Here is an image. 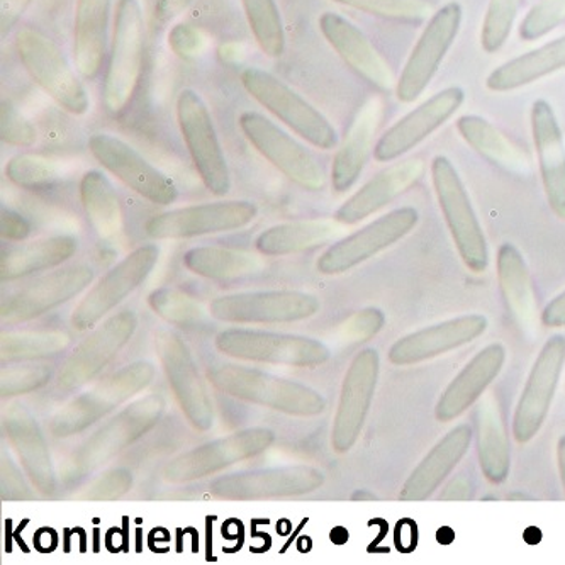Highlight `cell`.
Masks as SVG:
<instances>
[{
	"instance_id": "cell-1",
	"label": "cell",
	"mask_w": 565,
	"mask_h": 565,
	"mask_svg": "<svg viewBox=\"0 0 565 565\" xmlns=\"http://www.w3.org/2000/svg\"><path fill=\"white\" fill-rule=\"evenodd\" d=\"M143 53V9L138 0H119L103 84L104 107L110 116L122 115L137 94Z\"/></svg>"
},
{
	"instance_id": "cell-2",
	"label": "cell",
	"mask_w": 565,
	"mask_h": 565,
	"mask_svg": "<svg viewBox=\"0 0 565 565\" xmlns=\"http://www.w3.org/2000/svg\"><path fill=\"white\" fill-rule=\"evenodd\" d=\"M210 381L221 393L290 416H318L327 408L318 391L255 369L220 365L210 371Z\"/></svg>"
},
{
	"instance_id": "cell-3",
	"label": "cell",
	"mask_w": 565,
	"mask_h": 565,
	"mask_svg": "<svg viewBox=\"0 0 565 565\" xmlns=\"http://www.w3.org/2000/svg\"><path fill=\"white\" fill-rule=\"evenodd\" d=\"M166 413V399L158 394L129 404L119 415L82 444L66 466V479L78 481L115 459L125 448L147 435Z\"/></svg>"
},
{
	"instance_id": "cell-4",
	"label": "cell",
	"mask_w": 565,
	"mask_h": 565,
	"mask_svg": "<svg viewBox=\"0 0 565 565\" xmlns=\"http://www.w3.org/2000/svg\"><path fill=\"white\" fill-rule=\"evenodd\" d=\"M429 172L441 214L463 265L470 273H486L489 265L488 242L456 166L444 154H438L431 160Z\"/></svg>"
},
{
	"instance_id": "cell-5",
	"label": "cell",
	"mask_w": 565,
	"mask_h": 565,
	"mask_svg": "<svg viewBox=\"0 0 565 565\" xmlns=\"http://www.w3.org/2000/svg\"><path fill=\"white\" fill-rule=\"evenodd\" d=\"M242 84L262 107L318 150L338 147L337 129L311 103L276 75L250 66L242 72Z\"/></svg>"
},
{
	"instance_id": "cell-6",
	"label": "cell",
	"mask_w": 565,
	"mask_h": 565,
	"mask_svg": "<svg viewBox=\"0 0 565 565\" xmlns=\"http://www.w3.org/2000/svg\"><path fill=\"white\" fill-rule=\"evenodd\" d=\"M15 50L31 78L58 106L74 116L87 113L90 107L87 88L52 38L34 28H21L15 33Z\"/></svg>"
},
{
	"instance_id": "cell-7",
	"label": "cell",
	"mask_w": 565,
	"mask_h": 565,
	"mask_svg": "<svg viewBox=\"0 0 565 565\" xmlns=\"http://www.w3.org/2000/svg\"><path fill=\"white\" fill-rule=\"evenodd\" d=\"M154 367L150 362H135L121 371L100 381L99 384L66 404L62 412L53 416L50 431L56 438H68L82 434L88 426L96 425L121 404L150 386Z\"/></svg>"
},
{
	"instance_id": "cell-8",
	"label": "cell",
	"mask_w": 565,
	"mask_h": 565,
	"mask_svg": "<svg viewBox=\"0 0 565 565\" xmlns=\"http://www.w3.org/2000/svg\"><path fill=\"white\" fill-rule=\"evenodd\" d=\"M177 121L199 177L214 195L232 191V175L206 103L192 88L177 97Z\"/></svg>"
},
{
	"instance_id": "cell-9",
	"label": "cell",
	"mask_w": 565,
	"mask_h": 565,
	"mask_svg": "<svg viewBox=\"0 0 565 565\" xmlns=\"http://www.w3.org/2000/svg\"><path fill=\"white\" fill-rule=\"evenodd\" d=\"M238 125L252 147L294 184L308 191H321L327 185V173L316 154L294 140L276 122L260 113L246 110L239 116Z\"/></svg>"
},
{
	"instance_id": "cell-10",
	"label": "cell",
	"mask_w": 565,
	"mask_h": 565,
	"mask_svg": "<svg viewBox=\"0 0 565 565\" xmlns=\"http://www.w3.org/2000/svg\"><path fill=\"white\" fill-rule=\"evenodd\" d=\"M463 11L459 2H448L429 18L396 84L397 99L415 103L440 71L445 56L459 36Z\"/></svg>"
},
{
	"instance_id": "cell-11",
	"label": "cell",
	"mask_w": 565,
	"mask_h": 565,
	"mask_svg": "<svg viewBox=\"0 0 565 565\" xmlns=\"http://www.w3.org/2000/svg\"><path fill=\"white\" fill-rule=\"evenodd\" d=\"M216 347L235 359L292 367H316L330 359V350L312 338L270 331L226 330L217 334Z\"/></svg>"
},
{
	"instance_id": "cell-12",
	"label": "cell",
	"mask_w": 565,
	"mask_h": 565,
	"mask_svg": "<svg viewBox=\"0 0 565 565\" xmlns=\"http://www.w3.org/2000/svg\"><path fill=\"white\" fill-rule=\"evenodd\" d=\"M418 221L419 214L415 207L406 206L391 211L360 232L334 243L321 255L316 267L324 276L349 273L381 252L387 250L390 246L396 245L416 228Z\"/></svg>"
},
{
	"instance_id": "cell-13",
	"label": "cell",
	"mask_w": 565,
	"mask_h": 565,
	"mask_svg": "<svg viewBox=\"0 0 565 565\" xmlns=\"http://www.w3.org/2000/svg\"><path fill=\"white\" fill-rule=\"evenodd\" d=\"M320 299L299 290H258L221 296L210 312L224 323H292L320 311Z\"/></svg>"
},
{
	"instance_id": "cell-14",
	"label": "cell",
	"mask_w": 565,
	"mask_h": 565,
	"mask_svg": "<svg viewBox=\"0 0 565 565\" xmlns=\"http://www.w3.org/2000/svg\"><path fill=\"white\" fill-rule=\"evenodd\" d=\"M257 214V206L250 201L210 202L157 214L145 224V232L154 239L217 235L245 228Z\"/></svg>"
},
{
	"instance_id": "cell-15",
	"label": "cell",
	"mask_w": 565,
	"mask_h": 565,
	"mask_svg": "<svg viewBox=\"0 0 565 565\" xmlns=\"http://www.w3.org/2000/svg\"><path fill=\"white\" fill-rule=\"evenodd\" d=\"M276 440L268 428H248L220 440L192 448L173 459L163 470V478L173 484L207 478L242 460L252 459L267 450Z\"/></svg>"
},
{
	"instance_id": "cell-16",
	"label": "cell",
	"mask_w": 565,
	"mask_h": 565,
	"mask_svg": "<svg viewBox=\"0 0 565 565\" xmlns=\"http://www.w3.org/2000/svg\"><path fill=\"white\" fill-rule=\"evenodd\" d=\"M160 257L157 245H143L122 258L115 268L90 289L72 315V327L77 331L90 330L107 312L121 305L150 276Z\"/></svg>"
},
{
	"instance_id": "cell-17",
	"label": "cell",
	"mask_w": 565,
	"mask_h": 565,
	"mask_svg": "<svg viewBox=\"0 0 565 565\" xmlns=\"http://www.w3.org/2000/svg\"><path fill=\"white\" fill-rule=\"evenodd\" d=\"M88 150L104 169L147 201L167 206L179 195L172 180L121 138L109 132H96L88 138Z\"/></svg>"
},
{
	"instance_id": "cell-18",
	"label": "cell",
	"mask_w": 565,
	"mask_h": 565,
	"mask_svg": "<svg viewBox=\"0 0 565 565\" xmlns=\"http://www.w3.org/2000/svg\"><path fill=\"white\" fill-rule=\"evenodd\" d=\"M137 327V315L132 311H121L109 318L66 359L56 377V390L72 393L96 379L125 349Z\"/></svg>"
},
{
	"instance_id": "cell-19",
	"label": "cell",
	"mask_w": 565,
	"mask_h": 565,
	"mask_svg": "<svg viewBox=\"0 0 565 565\" xmlns=\"http://www.w3.org/2000/svg\"><path fill=\"white\" fill-rule=\"evenodd\" d=\"M323 482V472L316 467L290 466L224 476L210 489L217 500L260 501L309 494L320 489Z\"/></svg>"
},
{
	"instance_id": "cell-20",
	"label": "cell",
	"mask_w": 565,
	"mask_h": 565,
	"mask_svg": "<svg viewBox=\"0 0 565 565\" xmlns=\"http://www.w3.org/2000/svg\"><path fill=\"white\" fill-rule=\"evenodd\" d=\"M565 365V337L555 334L536 356L513 418L518 444H529L547 419Z\"/></svg>"
},
{
	"instance_id": "cell-21",
	"label": "cell",
	"mask_w": 565,
	"mask_h": 565,
	"mask_svg": "<svg viewBox=\"0 0 565 565\" xmlns=\"http://www.w3.org/2000/svg\"><path fill=\"white\" fill-rule=\"evenodd\" d=\"M379 367L377 350L367 349L353 359L347 371L331 431V445L337 454L352 450L362 434L377 387Z\"/></svg>"
},
{
	"instance_id": "cell-22",
	"label": "cell",
	"mask_w": 565,
	"mask_h": 565,
	"mask_svg": "<svg viewBox=\"0 0 565 565\" xmlns=\"http://www.w3.org/2000/svg\"><path fill=\"white\" fill-rule=\"evenodd\" d=\"M463 100H466V93L460 87H448L429 97L379 138L374 148L375 160L382 163L394 162L397 158L415 150L419 143L431 137L451 116L456 115Z\"/></svg>"
},
{
	"instance_id": "cell-23",
	"label": "cell",
	"mask_w": 565,
	"mask_h": 565,
	"mask_svg": "<svg viewBox=\"0 0 565 565\" xmlns=\"http://www.w3.org/2000/svg\"><path fill=\"white\" fill-rule=\"evenodd\" d=\"M157 349L173 396L185 418L199 431H207L214 423L213 403L191 350L172 333L158 334Z\"/></svg>"
},
{
	"instance_id": "cell-24",
	"label": "cell",
	"mask_w": 565,
	"mask_h": 565,
	"mask_svg": "<svg viewBox=\"0 0 565 565\" xmlns=\"http://www.w3.org/2000/svg\"><path fill=\"white\" fill-rule=\"evenodd\" d=\"M94 280V270L88 265H72L19 290L8 301L2 302L0 320L15 324L36 320L52 309L77 298Z\"/></svg>"
},
{
	"instance_id": "cell-25",
	"label": "cell",
	"mask_w": 565,
	"mask_h": 565,
	"mask_svg": "<svg viewBox=\"0 0 565 565\" xmlns=\"http://www.w3.org/2000/svg\"><path fill=\"white\" fill-rule=\"evenodd\" d=\"M320 31L331 49L369 85L387 93L396 87L393 68L359 28L337 12H324Z\"/></svg>"
},
{
	"instance_id": "cell-26",
	"label": "cell",
	"mask_w": 565,
	"mask_h": 565,
	"mask_svg": "<svg viewBox=\"0 0 565 565\" xmlns=\"http://www.w3.org/2000/svg\"><path fill=\"white\" fill-rule=\"evenodd\" d=\"M486 330H488L486 316H459L454 320L444 321L401 338L391 347L390 360L394 365L419 364L473 342Z\"/></svg>"
},
{
	"instance_id": "cell-27",
	"label": "cell",
	"mask_w": 565,
	"mask_h": 565,
	"mask_svg": "<svg viewBox=\"0 0 565 565\" xmlns=\"http://www.w3.org/2000/svg\"><path fill=\"white\" fill-rule=\"evenodd\" d=\"M530 122L548 206L565 221V141L554 107L547 100H536Z\"/></svg>"
},
{
	"instance_id": "cell-28",
	"label": "cell",
	"mask_w": 565,
	"mask_h": 565,
	"mask_svg": "<svg viewBox=\"0 0 565 565\" xmlns=\"http://www.w3.org/2000/svg\"><path fill=\"white\" fill-rule=\"evenodd\" d=\"M426 163L422 158H408L393 163L369 180L364 188L343 202L334 214V220L342 224H356L365 217L386 207L387 204L409 191L425 177Z\"/></svg>"
},
{
	"instance_id": "cell-29",
	"label": "cell",
	"mask_w": 565,
	"mask_h": 565,
	"mask_svg": "<svg viewBox=\"0 0 565 565\" xmlns=\"http://www.w3.org/2000/svg\"><path fill=\"white\" fill-rule=\"evenodd\" d=\"M504 362L507 350L501 343H492L473 356L438 399L435 408L438 422H454L466 413L500 375Z\"/></svg>"
},
{
	"instance_id": "cell-30",
	"label": "cell",
	"mask_w": 565,
	"mask_h": 565,
	"mask_svg": "<svg viewBox=\"0 0 565 565\" xmlns=\"http://www.w3.org/2000/svg\"><path fill=\"white\" fill-rule=\"evenodd\" d=\"M382 106L379 97H372L360 107L347 132L345 141L338 148L331 167V184L337 192H347L355 185L374 151V138L382 121Z\"/></svg>"
},
{
	"instance_id": "cell-31",
	"label": "cell",
	"mask_w": 565,
	"mask_h": 565,
	"mask_svg": "<svg viewBox=\"0 0 565 565\" xmlns=\"http://www.w3.org/2000/svg\"><path fill=\"white\" fill-rule=\"evenodd\" d=\"M472 441V428L469 425H459L448 431L428 456L413 470L408 481L404 482L399 492V500L425 501L434 494L441 482L454 472L460 460L466 457Z\"/></svg>"
},
{
	"instance_id": "cell-32",
	"label": "cell",
	"mask_w": 565,
	"mask_h": 565,
	"mask_svg": "<svg viewBox=\"0 0 565 565\" xmlns=\"http://www.w3.org/2000/svg\"><path fill=\"white\" fill-rule=\"evenodd\" d=\"M113 0H77L74 24V58L78 75L94 81L107 55Z\"/></svg>"
},
{
	"instance_id": "cell-33",
	"label": "cell",
	"mask_w": 565,
	"mask_h": 565,
	"mask_svg": "<svg viewBox=\"0 0 565 565\" xmlns=\"http://www.w3.org/2000/svg\"><path fill=\"white\" fill-rule=\"evenodd\" d=\"M4 431L38 491L52 494L56 489L55 470L49 444L36 419L22 409L11 412L4 418Z\"/></svg>"
},
{
	"instance_id": "cell-34",
	"label": "cell",
	"mask_w": 565,
	"mask_h": 565,
	"mask_svg": "<svg viewBox=\"0 0 565 565\" xmlns=\"http://www.w3.org/2000/svg\"><path fill=\"white\" fill-rule=\"evenodd\" d=\"M564 68L565 36H562L498 66L486 78V87L491 93H513Z\"/></svg>"
},
{
	"instance_id": "cell-35",
	"label": "cell",
	"mask_w": 565,
	"mask_h": 565,
	"mask_svg": "<svg viewBox=\"0 0 565 565\" xmlns=\"http://www.w3.org/2000/svg\"><path fill=\"white\" fill-rule=\"evenodd\" d=\"M78 250V239L72 235H56L36 239L26 245L15 246L4 252L0 260V279L15 280L41 270L58 267L74 257Z\"/></svg>"
},
{
	"instance_id": "cell-36",
	"label": "cell",
	"mask_w": 565,
	"mask_h": 565,
	"mask_svg": "<svg viewBox=\"0 0 565 565\" xmlns=\"http://www.w3.org/2000/svg\"><path fill=\"white\" fill-rule=\"evenodd\" d=\"M337 220H309L298 223L277 224L258 236L257 250L267 257L299 254L312 250L337 238L342 232Z\"/></svg>"
},
{
	"instance_id": "cell-37",
	"label": "cell",
	"mask_w": 565,
	"mask_h": 565,
	"mask_svg": "<svg viewBox=\"0 0 565 565\" xmlns=\"http://www.w3.org/2000/svg\"><path fill=\"white\" fill-rule=\"evenodd\" d=\"M478 457L489 482L507 481L511 467L510 441L494 397H488L478 409Z\"/></svg>"
},
{
	"instance_id": "cell-38",
	"label": "cell",
	"mask_w": 565,
	"mask_h": 565,
	"mask_svg": "<svg viewBox=\"0 0 565 565\" xmlns=\"http://www.w3.org/2000/svg\"><path fill=\"white\" fill-rule=\"evenodd\" d=\"M457 131L472 150L489 162L513 173H530V158L514 147L500 129L481 116L467 115L457 119Z\"/></svg>"
},
{
	"instance_id": "cell-39",
	"label": "cell",
	"mask_w": 565,
	"mask_h": 565,
	"mask_svg": "<svg viewBox=\"0 0 565 565\" xmlns=\"http://www.w3.org/2000/svg\"><path fill=\"white\" fill-rule=\"evenodd\" d=\"M498 280L508 309L520 323H529L535 312V292L525 258L516 246L504 243L498 250Z\"/></svg>"
},
{
	"instance_id": "cell-40",
	"label": "cell",
	"mask_w": 565,
	"mask_h": 565,
	"mask_svg": "<svg viewBox=\"0 0 565 565\" xmlns=\"http://www.w3.org/2000/svg\"><path fill=\"white\" fill-rule=\"evenodd\" d=\"M184 265L195 276L213 280H236L254 276L262 268L260 258L248 252L199 246L184 255Z\"/></svg>"
},
{
	"instance_id": "cell-41",
	"label": "cell",
	"mask_w": 565,
	"mask_h": 565,
	"mask_svg": "<svg viewBox=\"0 0 565 565\" xmlns=\"http://www.w3.org/2000/svg\"><path fill=\"white\" fill-rule=\"evenodd\" d=\"M81 199L85 214L97 235L110 238L121 226L118 194L109 179L99 170H90L81 180Z\"/></svg>"
},
{
	"instance_id": "cell-42",
	"label": "cell",
	"mask_w": 565,
	"mask_h": 565,
	"mask_svg": "<svg viewBox=\"0 0 565 565\" xmlns=\"http://www.w3.org/2000/svg\"><path fill=\"white\" fill-rule=\"evenodd\" d=\"M242 6L262 52L280 58L286 50V31L276 0H242Z\"/></svg>"
},
{
	"instance_id": "cell-43",
	"label": "cell",
	"mask_w": 565,
	"mask_h": 565,
	"mask_svg": "<svg viewBox=\"0 0 565 565\" xmlns=\"http://www.w3.org/2000/svg\"><path fill=\"white\" fill-rule=\"evenodd\" d=\"M71 338L60 331H30V333L2 334L0 356L2 362L46 359L58 355L68 347Z\"/></svg>"
},
{
	"instance_id": "cell-44",
	"label": "cell",
	"mask_w": 565,
	"mask_h": 565,
	"mask_svg": "<svg viewBox=\"0 0 565 565\" xmlns=\"http://www.w3.org/2000/svg\"><path fill=\"white\" fill-rule=\"evenodd\" d=\"M6 175L18 188L41 191L58 182L63 170L52 158L43 154L19 153L9 160L6 166Z\"/></svg>"
},
{
	"instance_id": "cell-45",
	"label": "cell",
	"mask_w": 565,
	"mask_h": 565,
	"mask_svg": "<svg viewBox=\"0 0 565 565\" xmlns=\"http://www.w3.org/2000/svg\"><path fill=\"white\" fill-rule=\"evenodd\" d=\"M355 11L365 12L387 21L418 24L434 15V8L428 0H333Z\"/></svg>"
},
{
	"instance_id": "cell-46",
	"label": "cell",
	"mask_w": 565,
	"mask_h": 565,
	"mask_svg": "<svg viewBox=\"0 0 565 565\" xmlns=\"http://www.w3.org/2000/svg\"><path fill=\"white\" fill-rule=\"evenodd\" d=\"M151 309L170 324L195 328L204 321V312L189 296L170 287L153 290L148 298Z\"/></svg>"
},
{
	"instance_id": "cell-47",
	"label": "cell",
	"mask_w": 565,
	"mask_h": 565,
	"mask_svg": "<svg viewBox=\"0 0 565 565\" xmlns=\"http://www.w3.org/2000/svg\"><path fill=\"white\" fill-rule=\"evenodd\" d=\"M522 4L523 0H489L481 30V46L486 53L503 49Z\"/></svg>"
},
{
	"instance_id": "cell-48",
	"label": "cell",
	"mask_w": 565,
	"mask_h": 565,
	"mask_svg": "<svg viewBox=\"0 0 565 565\" xmlns=\"http://www.w3.org/2000/svg\"><path fill=\"white\" fill-rule=\"evenodd\" d=\"M52 379L49 365H9L0 372L2 397L22 396L43 387Z\"/></svg>"
},
{
	"instance_id": "cell-49",
	"label": "cell",
	"mask_w": 565,
	"mask_h": 565,
	"mask_svg": "<svg viewBox=\"0 0 565 565\" xmlns=\"http://www.w3.org/2000/svg\"><path fill=\"white\" fill-rule=\"evenodd\" d=\"M565 21V0H540L530 9L520 26V36L536 41L561 26Z\"/></svg>"
},
{
	"instance_id": "cell-50",
	"label": "cell",
	"mask_w": 565,
	"mask_h": 565,
	"mask_svg": "<svg viewBox=\"0 0 565 565\" xmlns=\"http://www.w3.org/2000/svg\"><path fill=\"white\" fill-rule=\"evenodd\" d=\"M0 137L12 147H31L36 141V128L19 113L11 100H2L0 109Z\"/></svg>"
},
{
	"instance_id": "cell-51",
	"label": "cell",
	"mask_w": 565,
	"mask_h": 565,
	"mask_svg": "<svg viewBox=\"0 0 565 565\" xmlns=\"http://www.w3.org/2000/svg\"><path fill=\"white\" fill-rule=\"evenodd\" d=\"M132 473L128 469H115L100 478L93 488L84 494L85 500L109 501L118 500L131 489Z\"/></svg>"
},
{
	"instance_id": "cell-52",
	"label": "cell",
	"mask_w": 565,
	"mask_h": 565,
	"mask_svg": "<svg viewBox=\"0 0 565 565\" xmlns=\"http://www.w3.org/2000/svg\"><path fill=\"white\" fill-rule=\"evenodd\" d=\"M169 44L179 58L192 60L204 52L206 40L201 31L195 30L191 24H177L170 31Z\"/></svg>"
},
{
	"instance_id": "cell-53",
	"label": "cell",
	"mask_w": 565,
	"mask_h": 565,
	"mask_svg": "<svg viewBox=\"0 0 565 565\" xmlns=\"http://www.w3.org/2000/svg\"><path fill=\"white\" fill-rule=\"evenodd\" d=\"M384 321H386V316L382 315L379 309H364V311L356 312L347 323V334L356 342H367L369 338L374 337L384 327Z\"/></svg>"
},
{
	"instance_id": "cell-54",
	"label": "cell",
	"mask_w": 565,
	"mask_h": 565,
	"mask_svg": "<svg viewBox=\"0 0 565 565\" xmlns=\"http://www.w3.org/2000/svg\"><path fill=\"white\" fill-rule=\"evenodd\" d=\"M2 478H0V489H2V500L4 501H19L28 500L31 498L30 489H28L26 482L21 478V472L12 466L11 459H6L2 456Z\"/></svg>"
},
{
	"instance_id": "cell-55",
	"label": "cell",
	"mask_w": 565,
	"mask_h": 565,
	"mask_svg": "<svg viewBox=\"0 0 565 565\" xmlns=\"http://www.w3.org/2000/svg\"><path fill=\"white\" fill-rule=\"evenodd\" d=\"M31 233V224L26 217L12 210H2L0 235L9 242H21Z\"/></svg>"
},
{
	"instance_id": "cell-56",
	"label": "cell",
	"mask_w": 565,
	"mask_h": 565,
	"mask_svg": "<svg viewBox=\"0 0 565 565\" xmlns=\"http://www.w3.org/2000/svg\"><path fill=\"white\" fill-rule=\"evenodd\" d=\"M33 0H0V28L2 36L18 24L19 19L26 12Z\"/></svg>"
},
{
	"instance_id": "cell-57",
	"label": "cell",
	"mask_w": 565,
	"mask_h": 565,
	"mask_svg": "<svg viewBox=\"0 0 565 565\" xmlns=\"http://www.w3.org/2000/svg\"><path fill=\"white\" fill-rule=\"evenodd\" d=\"M192 4L194 0H157L153 9L154 21L158 24H167L180 14H184Z\"/></svg>"
},
{
	"instance_id": "cell-58",
	"label": "cell",
	"mask_w": 565,
	"mask_h": 565,
	"mask_svg": "<svg viewBox=\"0 0 565 565\" xmlns=\"http://www.w3.org/2000/svg\"><path fill=\"white\" fill-rule=\"evenodd\" d=\"M476 486L472 479L467 478L466 473H460L457 478L451 479L450 484L444 489L440 500L444 501H467L472 500Z\"/></svg>"
},
{
	"instance_id": "cell-59",
	"label": "cell",
	"mask_w": 565,
	"mask_h": 565,
	"mask_svg": "<svg viewBox=\"0 0 565 565\" xmlns=\"http://www.w3.org/2000/svg\"><path fill=\"white\" fill-rule=\"evenodd\" d=\"M542 324L547 328H565V290L545 306Z\"/></svg>"
},
{
	"instance_id": "cell-60",
	"label": "cell",
	"mask_w": 565,
	"mask_h": 565,
	"mask_svg": "<svg viewBox=\"0 0 565 565\" xmlns=\"http://www.w3.org/2000/svg\"><path fill=\"white\" fill-rule=\"evenodd\" d=\"M404 526H406L404 522L397 525V548L403 552H412L416 547V525L412 522L409 529H404Z\"/></svg>"
},
{
	"instance_id": "cell-61",
	"label": "cell",
	"mask_w": 565,
	"mask_h": 565,
	"mask_svg": "<svg viewBox=\"0 0 565 565\" xmlns=\"http://www.w3.org/2000/svg\"><path fill=\"white\" fill-rule=\"evenodd\" d=\"M557 462H558V472H561V481L562 488H564L565 494V435L561 437L557 444Z\"/></svg>"
}]
</instances>
